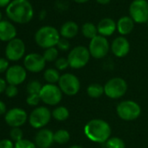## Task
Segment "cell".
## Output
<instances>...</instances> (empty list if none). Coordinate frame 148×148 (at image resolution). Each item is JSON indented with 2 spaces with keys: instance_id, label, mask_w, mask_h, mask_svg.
I'll return each mask as SVG.
<instances>
[{
  "instance_id": "1",
  "label": "cell",
  "mask_w": 148,
  "mask_h": 148,
  "mask_svg": "<svg viewBox=\"0 0 148 148\" xmlns=\"http://www.w3.org/2000/svg\"><path fill=\"white\" fill-rule=\"evenodd\" d=\"M5 12L12 21L21 25L29 23L34 16L33 7L29 0H12Z\"/></svg>"
},
{
  "instance_id": "2",
  "label": "cell",
  "mask_w": 148,
  "mask_h": 148,
  "mask_svg": "<svg viewBox=\"0 0 148 148\" xmlns=\"http://www.w3.org/2000/svg\"><path fill=\"white\" fill-rule=\"evenodd\" d=\"M86 136L92 142L106 143L111 136V126L107 122L100 119H92L84 128Z\"/></svg>"
},
{
  "instance_id": "3",
  "label": "cell",
  "mask_w": 148,
  "mask_h": 148,
  "mask_svg": "<svg viewBox=\"0 0 148 148\" xmlns=\"http://www.w3.org/2000/svg\"><path fill=\"white\" fill-rule=\"evenodd\" d=\"M60 39L59 32L53 26L45 25L39 28L35 33L36 44L44 49L55 47Z\"/></svg>"
},
{
  "instance_id": "4",
  "label": "cell",
  "mask_w": 148,
  "mask_h": 148,
  "mask_svg": "<svg viewBox=\"0 0 148 148\" xmlns=\"http://www.w3.org/2000/svg\"><path fill=\"white\" fill-rule=\"evenodd\" d=\"M91 58L90 51L88 48L79 45L71 50L68 54L67 59L69 65L74 69H80L87 64Z\"/></svg>"
},
{
  "instance_id": "5",
  "label": "cell",
  "mask_w": 148,
  "mask_h": 148,
  "mask_svg": "<svg viewBox=\"0 0 148 148\" xmlns=\"http://www.w3.org/2000/svg\"><path fill=\"white\" fill-rule=\"evenodd\" d=\"M117 113L121 119L132 121L139 117L141 113V108L138 103L132 100H125L118 105Z\"/></svg>"
},
{
  "instance_id": "6",
  "label": "cell",
  "mask_w": 148,
  "mask_h": 148,
  "mask_svg": "<svg viewBox=\"0 0 148 148\" xmlns=\"http://www.w3.org/2000/svg\"><path fill=\"white\" fill-rule=\"evenodd\" d=\"M129 13L134 23H148V1L147 0H133L129 6Z\"/></svg>"
},
{
  "instance_id": "7",
  "label": "cell",
  "mask_w": 148,
  "mask_h": 148,
  "mask_svg": "<svg viewBox=\"0 0 148 148\" xmlns=\"http://www.w3.org/2000/svg\"><path fill=\"white\" fill-rule=\"evenodd\" d=\"M105 94L110 99H119L127 91L126 81L122 78H112L104 86Z\"/></svg>"
},
{
  "instance_id": "8",
  "label": "cell",
  "mask_w": 148,
  "mask_h": 148,
  "mask_svg": "<svg viewBox=\"0 0 148 148\" xmlns=\"http://www.w3.org/2000/svg\"><path fill=\"white\" fill-rule=\"evenodd\" d=\"M58 87L63 93L68 96L76 95L80 89L79 79L71 73H64L61 75L58 81Z\"/></svg>"
},
{
  "instance_id": "9",
  "label": "cell",
  "mask_w": 148,
  "mask_h": 148,
  "mask_svg": "<svg viewBox=\"0 0 148 148\" xmlns=\"http://www.w3.org/2000/svg\"><path fill=\"white\" fill-rule=\"evenodd\" d=\"M51 112L45 106L36 107L29 116V123L35 129H42L51 120Z\"/></svg>"
},
{
  "instance_id": "10",
  "label": "cell",
  "mask_w": 148,
  "mask_h": 148,
  "mask_svg": "<svg viewBox=\"0 0 148 148\" xmlns=\"http://www.w3.org/2000/svg\"><path fill=\"white\" fill-rule=\"evenodd\" d=\"M62 91L53 84L44 85L39 93L41 101L48 106H56L62 99Z\"/></svg>"
},
{
  "instance_id": "11",
  "label": "cell",
  "mask_w": 148,
  "mask_h": 148,
  "mask_svg": "<svg viewBox=\"0 0 148 148\" xmlns=\"http://www.w3.org/2000/svg\"><path fill=\"white\" fill-rule=\"evenodd\" d=\"M110 49V45L106 37L98 35L91 39L88 50L92 58L99 59L106 56Z\"/></svg>"
},
{
  "instance_id": "12",
  "label": "cell",
  "mask_w": 148,
  "mask_h": 148,
  "mask_svg": "<svg viewBox=\"0 0 148 148\" xmlns=\"http://www.w3.org/2000/svg\"><path fill=\"white\" fill-rule=\"evenodd\" d=\"M25 53V45L20 38H14L8 42L5 47V56L10 61L20 60Z\"/></svg>"
},
{
  "instance_id": "13",
  "label": "cell",
  "mask_w": 148,
  "mask_h": 148,
  "mask_svg": "<svg viewBox=\"0 0 148 148\" xmlns=\"http://www.w3.org/2000/svg\"><path fill=\"white\" fill-rule=\"evenodd\" d=\"M27 77L26 69L21 65L14 64L9 67L5 72V80L8 85L18 86L25 82Z\"/></svg>"
},
{
  "instance_id": "14",
  "label": "cell",
  "mask_w": 148,
  "mask_h": 148,
  "mask_svg": "<svg viewBox=\"0 0 148 148\" xmlns=\"http://www.w3.org/2000/svg\"><path fill=\"white\" fill-rule=\"evenodd\" d=\"M27 119L28 116L26 112L24 109L18 107H15L9 110L5 115V120L6 124L12 126V128L22 126L25 124Z\"/></svg>"
},
{
  "instance_id": "15",
  "label": "cell",
  "mask_w": 148,
  "mask_h": 148,
  "mask_svg": "<svg viewBox=\"0 0 148 148\" xmlns=\"http://www.w3.org/2000/svg\"><path fill=\"white\" fill-rule=\"evenodd\" d=\"M45 59L43 55L38 53H30L25 57L24 65L26 71L33 73H38L43 71L45 67Z\"/></svg>"
},
{
  "instance_id": "16",
  "label": "cell",
  "mask_w": 148,
  "mask_h": 148,
  "mask_svg": "<svg viewBox=\"0 0 148 148\" xmlns=\"http://www.w3.org/2000/svg\"><path fill=\"white\" fill-rule=\"evenodd\" d=\"M54 142V133L45 128L40 129L35 136V144L38 148H50Z\"/></svg>"
},
{
  "instance_id": "17",
  "label": "cell",
  "mask_w": 148,
  "mask_h": 148,
  "mask_svg": "<svg viewBox=\"0 0 148 148\" xmlns=\"http://www.w3.org/2000/svg\"><path fill=\"white\" fill-rule=\"evenodd\" d=\"M111 50L116 57L123 58L126 56L130 51L129 41L125 37H118L112 41L111 45Z\"/></svg>"
},
{
  "instance_id": "18",
  "label": "cell",
  "mask_w": 148,
  "mask_h": 148,
  "mask_svg": "<svg viewBox=\"0 0 148 148\" xmlns=\"http://www.w3.org/2000/svg\"><path fill=\"white\" fill-rule=\"evenodd\" d=\"M17 29L9 21L2 20L0 21V41L10 42L16 38Z\"/></svg>"
},
{
  "instance_id": "19",
  "label": "cell",
  "mask_w": 148,
  "mask_h": 148,
  "mask_svg": "<svg viewBox=\"0 0 148 148\" xmlns=\"http://www.w3.org/2000/svg\"><path fill=\"white\" fill-rule=\"evenodd\" d=\"M97 28L99 35L103 37H109L112 35L117 30V23H115L114 20L110 18H105L99 22Z\"/></svg>"
},
{
  "instance_id": "20",
  "label": "cell",
  "mask_w": 148,
  "mask_h": 148,
  "mask_svg": "<svg viewBox=\"0 0 148 148\" xmlns=\"http://www.w3.org/2000/svg\"><path fill=\"white\" fill-rule=\"evenodd\" d=\"M79 32V25L73 21H67L64 23L60 28V36L64 38L70 39L75 38Z\"/></svg>"
},
{
  "instance_id": "21",
  "label": "cell",
  "mask_w": 148,
  "mask_h": 148,
  "mask_svg": "<svg viewBox=\"0 0 148 148\" xmlns=\"http://www.w3.org/2000/svg\"><path fill=\"white\" fill-rule=\"evenodd\" d=\"M134 28V21L130 16H123L117 22V31L125 36L130 34Z\"/></svg>"
},
{
  "instance_id": "22",
  "label": "cell",
  "mask_w": 148,
  "mask_h": 148,
  "mask_svg": "<svg viewBox=\"0 0 148 148\" xmlns=\"http://www.w3.org/2000/svg\"><path fill=\"white\" fill-rule=\"evenodd\" d=\"M81 32L84 37H86V38L89 39H92L93 38H95L96 36H98V28L97 26L92 24V23H85L82 25L81 28Z\"/></svg>"
},
{
  "instance_id": "23",
  "label": "cell",
  "mask_w": 148,
  "mask_h": 148,
  "mask_svg": "<svg viewBox=\"0 0 148 148\" xmlns=\"http://www.w3.org/2000/svg\"><path fill=\"white\" fill-rule=\"evenodd\" d=\"M60 77L61 76L59 75V72L57 69L49 68V69L45 70L44 72V78L48 84H53L54 85L55 83L59 81Z\"/></svg>"
},
{
  "instance_id": "24",
  "label": "cell",
  "mask_w": 148,
  "mask_h": 148,
  "mask_svg": "<svg viewBox=\"0 0 148 148\" xmlns=\"http://www.w3.org/2000/svg\"><path fill=\"white\" fill-rule=\"evenodd\" d=\"M69 115H70L69 111L64 106H58L55 108L51 112V116L58 121L66 120L69 118Z\"/></svg>"
},
{
  "instance_id": "25",
  "label": "cell",
  "mask_w": 148,
  "mask_h": 148,
  "mask_svg": "<svg viewBox=\"0 0 148 148\" xmlns=\"http://www.w3.org/2000/svg\"><path fill=\"white\" fill-rule=\"evenodd\" d=\"M87 94L89 97L92 99H97L102 96L103 93H105L104 86H102L99 84H92L87 87Z\"/></svg>"
},
{
  "instance_id": "26",
  "label": "cell",
  "mask_w": 148,
  "mask_h": 148,
  "mask_svg": "<svg viewBox=\"0 0 148 148\" xmlns=\"http://www.w3.org/2000/svg\"><path fill=\"white\" fill-rule=\"evenodd\" d=\"M69 140H70V133L68 132V131L60 129L56 132H54V142L63 145L67 143Z\"/></svg>"
},
{
  "instance_id": "27",
  "label": "cell",
  "mask_w": 148,
  "mask_h": 148,
  "mask_svg": "<svg viewBox=\"0 0 148 148\" xmlns=\"http://www.w3.org/2000/svg\"><path fill=\"white\" fill-rule=\"evenodd\" d=\"M58 51L56 47H51V48H48L45 49L43 57L45 59L46 62H53L56 61L58 59Z\"/></svg>"
},
{
  "instance_id": "28",
  "label": "cell",
  "mask_w": 148,
  "mask_h": 148,
  "mask_svg": "<svg viewBox=\"0 0 148 148\" xmlns=\"http://www.w3.org/2000/svg\"><path fill=\"white\" fill-rule=\"evenodd\" d=\"M106 148H125V142L117 137L110 138L106 142Z\"/></svg>"
},
{
  "instance_id": "29",
  "label": "cell",
  "mask_w": 148,
  "mask_h": 148,
  "mask_svg": "<svg viewBox=\"0 0 148 148\" xmlns=\"http://www.w3.org/2000/svg\"><path fill=\"white\" fill-rule=\"evenodd\" d=\"M43 86L38 80H32L28 83L26 90L29 94H39Z\"/></svg>"
},
{
  "instance_id": "30",
  "label": "cell",
  "mask_w": 148,
  "mask_h": 148,
  "mask_svg": "<svg viewBox=\"0 0 148 148\" xmlns=\"http://www.w3.org/2000/svg\"><path fill=\"white\" fill-rule=\"evenodd\" d=\"M14 148H37V145L35 143H33L32 141L29 139L22 138L21 140L15 142Z\"/></svg>"
},
{
  "instance_id": "31",
  "label": "cell",
  "mask_w": 148,
  "mask_h": 148,
  "mask_svg": "<svg viewBox=\"0 0 148 148\" xmlns=\"http://www.w3.org/2000/svg\"><path fill=\"white\" fill-rule=\"evenodd\" d=\"M10 137L15 142L21 140L23 138V131L20 129V127H13L10 131Z\"/></svg>"
},
{
  "instance_id": "32",
  "label": "cell",
  "mask_w": 148,
  "mask_h": 148,
  "mask_svg": "<svg viewBox=\"0 0 148 148\" xmlns=\"http://www.w3.org/2000/svg\"><path fill=\"white\" fill-rule=\"evenodd\" d=\"M55 66H56L57 70L63 71V70H65L70 65H69V62H68L67 58H58L55 61Z\"/></svg>"
},
{
  "instance_id": "33",
  "label": "cell",
  "mask_w": 148,
  "mask_h": 148,
  "mask_svg": "<svg viewBox=\"0 0 148 148\" xmlns=\"http://www.w3.org/2000/svg\"><path fill=\"white\" fill-rule=\"evenodd\" d=\"M41 101L39 94H29L26 98V103L31 106H37Z\"/></svg>"
},
{
  "instance_id": "34",
  "label": "cell",
  "mask_w": 148,
  "mask_h": 148,
  "mask_svg": "<svg viewBox=\"0 0 148 148\" xmlns=\"http://www.w3.org/2000/svg\"><path fill=\"white\" fill-rule=\"evenodd\" d=\"M5 95L8 98H14L18 95V87L16 86H12V85H8L6 89H5Z\"/></svg>"
},
{
  "instance_id": "35",
  "label": "cell",
  "mask_w": 148,
  "mask_h": 148,
  "mask_svg": "<svg viewBox=\"0 0 148 148\" xmlns=\"http://www.w3.org/2000/svg\"><path fill=\"white\" fill-rule=\"evenodd\" d=\"M58 49L60 50V51H66L70 49V42L68 39L66 38H60L58 45Z\"/></svg>"
},
{
  "instance_id": "36",
  "label": "cell",
  "mask_w": 148,
  "mask_h": 148,
  "mask_svg": "<svg viewBox=\"0 0 148 148\" xmlns=\"http://www.w3.org/2000/svg\"><path fill=\"white\" fill-rule=\"evenodd\" d=\"M9 69V61L7 58H0V73L6 72Z\"/></svg>"
},
{
  "instance_id": "37",
  "label": "cell",
  "mask_w": 148,
  "mask_h": 148,
  "mask_svg": "<svg viewBox=\"0 0 148 148\" xmlns=\"http://www.w3.org/2000/svg\"><path fill=\"white\" fill-rule=\"evenodd\" d=\"M15 144H13L12 139L4 138L0 140V148H14Z\"/></svg>"
},
{
  "instance_id": "38",
  "label": "cell",
  "mask_w": 148,
  "mask_h": 148,
  "mask_svg": "<svg viewBox=\"0 0 148 148\" xmlns=\"http://www.w3.org/2000/svg\"><path fill=\"white\" fill-rule=\"evenodd\" d=\"M6 84H7L6 80H5L2 78H0V94L3 93L4 92H5V89L7 87Z\"/></svg>"
},
{
  "instance_id": "39",
  "label": "cell",
  "mask_w": 148,
  "mask_h": 148,
  "mask_svg": "<svg viewBox=\"0 0 148 148\" xmlns=\"http://www.w3.org/2000/svg\"><path fill=\"white\" fill-rule=\"evenodd\" d=\"M6 112V105L5 104V102L0 100V115H4Z\"/></svg>"
},
{
  "instance_id": "40",
  "label": "cell",
  "mask_w": 148,
  "mask_h": 148,
  "mask_svg": "<svg viewBox=\"0 0 148 148\" xmlns=\"http://www.w3.org/2000/svg\"><path fill=\"white\" fill-rule=\"evenodd\" d=\"M12 2V0H0V8L7 7Z\"/></svg>"
},
{
  "instance_id": "41",
  "label": "cell",
  "mask_w": 148,
  "mask_h": 148,
  "mask_svg": "<svg viewBox=\"0 0 148 148\" xmlns=\"http://www.w3.org/2000/svg\"><path fill=\"white\" fill-rule=\"evenodd\" d=\"M96 2L99 3V5H108L111 2V0H96Z\"/></svg>"
},
{
  "instance_id": "42",
  "label": "cell",
  "mask_w": 148,
  "mask_h": 148,
  "mask_svg": "<svg viewBox=\"0 0 148 148\" xmlns=\"http://www.w3.org/2000/svg\"><path fill=\"white\" fill-rule=\"evenodd\" d=\"M45 16H46V12H45V11H42V12H40V14H39L40 19H44V18H45Z\"/></svg>"
},
{
  "instance_id": "43",
  "label": "cell",
  "mask_w": 148,
  "mask_h": 148,
  "mask_svg": "<svg viewBox=\"0 0 148 148\" xmlns=\"http://www.w3.org/2000/svg\"><path fill=\"white\" fill-rule=\"evenodd\" d=\"M74 2H76V3H78V4H85V3H86V2H88L89 0H73Z\"/></svg>"
},
{
  "instance_id": "44",
  "label": "cell",
  "mask_w": 148,
  "mask_h": 148,
  "mask_svg": "<svg viewBox=\"0 0 148 148\" xmlns=\"http://www.w3.org/2000/svg\"><path fill=\"white\" fill-rule=\"evenodd\" d=\"M69 148H83V147H82V146H80V145H74L70 146Z\"/></svg>"
},
{
  "instance_id": "45",
  "label": "cell",
  "mask_w": 148,
  "mask_h": 148,
  "mask_svg": "<svg viewBox=\"0 0 148 148\" xmlns=\"http://www.w3.org/2000/svg\"><path fill=\"white\" fill-rule=\"evenodd\" d=\"M1 19H2V13H1V12H0V21H2Z\"/></svg>"
},
{
  "instance_id": "46",
  "label": "cell",
  "mask_w": 148,
  "mask_h": 148,
  "mask_svg": "<svg viewBox=\"0 0 148 148\" xmlns=\"http://www.w3.org/2000/svg\"><path fill=\"white\" fill-rule=\"evenodd\" d=\"M147 26H148V23H147Z\"/></svg>"
}]
</instances>
